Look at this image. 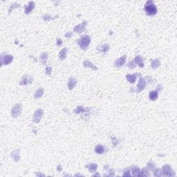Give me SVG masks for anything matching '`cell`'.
Here are the masks:
<instances>
[{
    "instance_id": "obj_18",
    "label": "cell",
    "mask_w": 177,
    "mask_h": 177,
    "mask_svg": "<svg viewBox=\"0 0 177 177\" xmlns=\"http://www.w3.org/2000/svg\"><path fill=\"white\" fill-rule=\"evenodd\" d=\"M44 93V89L42 88H39L37 90H36V91L35 92V98H39L40 97H42Z\"/></svg>"
},
{
    "instance_id": "obj_26",
    "label": "cell",
    "mask_w": 177,
    "mask_h": 177,
    "mask_svg": "<svg viewBox=\"0 0 177 177\" xmlns=\"http://www.w3.org/2000/svg\"><path fill=\"white\" fill-rule=\"evenodd\" d=\"M147 167L149 168L150 170H153V169L155 167V166L154 165V163H152V162H150V163H149L147 164Z\"/></svg>"
},
{
    "instance_id": "obj_19",
    "label": "cell",
    "mask_w": 177,
    "mask_h": 177,
    "mask_svg": "<svg viewBox=\"0 0 177 177\" xmlns=\"http://www.w3.org/2000/svg\"><path fill=\"white\" fill-rule=\"evenodd\" d=\"M83 64H84V66H85V67H90L91 68V69H95V70L98 69V68L96 67L95 65H93L91 62L88 61V60H86V61L84 62Z\"/></svg>"
},
{
    "instance_id": "obj_20",
    "label": "cell",
    "mask_w": 177,
    "mask_h": 177,
    "mask_svg": "<svg viewBox=\"0 0 177 177\" xmlns=\"http://www.w3.org/2000/svg\"><path fill=\"white\" fill-rule=\"evenodd\" d=\"M160 62L159 61V60H154L152 62V69H156L160 66Z\"/></svg>"
},
{
    "instance_id": "obj_24",
    "label": "cell",
    "mask_w": 177,
    "mask_h": 177,
    "mask_svg": "<svg viewBox=\"0 0 177 177\" xmlns=\"http://www.w3.org/2000/svg\"><path fill=\"white\" fill-rule=\"evenodd\" d=\"M47 58H48V55H47V54L46 53H42L41 55V56H40V60H41V61L42 62L43 64H45L46 63V62L47 60Z\"/></svg>"
},
{
    "instance_id": "obj_21",
    "label": "cell",
    "mask_w": 177,
    "mask_h": 177,
    "mask_svg": "<svg viewBox=\"0 0 177 177\" xmlns=\"http://www.w3.org/2000/svg\"><path fill=\"white\" fill-rule=\"evenodd\" d=\"M87 168L89 169V170L91 172H94V171H96V170H97V165L94 164V163H91V164H90V165L87 166Z\"/></svg>"
},
{
    "instance_id": "obj_17",
    "label": "cell",
    "mask_w": 177,
    "mask_h": 177,
    "mask_svg": "<svg viewBox=\"0 0 177 177\" xmlns=\"http://www.w3.org/2000/svg\"><path fill=\"white\" fill-rule=\"evenodd\" d=\"M68 51V49L67 48H64V49H62L61 51L60 52V59L61 60H63L65 59L66 57V55H67V53Z\"/></svg>"
},
{
    "instance_id": "obj_30",
    "label": "cell",
    "mask_w": 177,
    "mask_h": 177,
    "mask_svg": "<svg viewBox=\"0 0 177 177\" xmlns=\"http://www.w3.org/2000/svg\"><path fill=\"white\" fill-rule=\"evenodd\" d=\"M62 41L60 39H58V40H57V45H58V46H60V45H62Z\"/></svg>"
},
{
    "instance_id": "obj_22",
    "label": "cell",
    "mask_w": 177,
    "mask_h": 177,
    "mask_svg": "<svg viewBox=\"0 0 177 177\" xmlns=\"http://www.w3.org/2000/svg\"><path fill=\"white\" fill-rule=\"evenodd\" d=\"M131 171H132V173H133V175H134V176H138V174H139L140 170H139V168H138L137 166L134 165V166L131 167Z\"/></svg>"
},
{
    "instance_id": "obj_9",
    "label": "cell",
    "mask_w": 177,
    "mask_h": 177,
    "mask_svg": "<svg viewBox=\"0 0 177 177\" xmlns=\"http://www.w3.org/2000/svg\"><path fill=\"white\" fill-rule=\"evenodd\" d=\"M33 81V79L31 77L29 76H24L22 78V79L20 81V85H28V84H31Z\"/></svg>"
},
{
    "instance_id": "obj_27",
    "label": "cell",
    "mask_w": 177,
    "mask_h": 177,
    "mask_svg": "<svg viewBox=\"0 0 177 177\" xmlns=\"http://www.w3.org/2000/svg\"><path fill=\"white\" fill-rule=\"evenodd\" d=\"M128 66H129V67L130 68V69H133V68H134L135 67V63H134V60L131 62H130L129 63V64H128Z\"/></svg>"
},
{
    "instance_id": "obj_11",
    "label": "cell",
    "mask_w": 177,
    "mask_h": 177,
    "mask_svg": "<svg viewBox=\"0 0 177 177\" xmlns=\"http://www.w3.org/2000/svg\"><path fill=\"white\" fill-rule=\"evenodd\" d=\"M12 55H7L5 56V57L4 59H1V62H2V64H10L11 62H12Z\"/></svg>"
},
{
    "instance_id": "obj_8",
    "label": "cell",
    "mask_w": 177,
    "mask_h": 177,
    "mask_svg": "<svg viewBox=\"0 0 177 177\" xmlns=\"http://www.w3.org/2000/svg\"><path fill=\"white\" fill-rule=\"evenodd\" d=\"M86 24V22L85 21L82 24L76 26L74 28L73 31L75 32V33H82V31L85 30V27Z\"/></svg>"
},
{
    "instance_id": "obj_4",
    "label": "cell",
    "mask_w": 177,
    "mask_h": 177,
    "mask_svg": "<svg viewBox=\"0 0 177 177\" xmlns=\"http://www.w3.org/2000/svg\"><path fill=\"white\" fill-rule=\"evenodd\" d=\"M43 110L41 109H37L35 112V114H34V115H33V121L35 122H39L40 121V120H41V118H42V116L43 115Z\"/></svg>"
},
{
    "instance_id": "obj_28",
    "label": "cell",
    "mask_w": 177,
    "mask_h": 177,
    "mask_svg": "<svg viewBox=\"0 0 177 177\" xmlns=\"http://www.w3.org/2000/svg\"><path fill=\"white\" fill-rule=\"evenodd\" d=\"M51 16H50L49 15H44L43 16V19H44V20H46V21H48V20H50L51 17Z\"/></svg>"
},
{
    "instance_id": "obj_5",
    "label": "cell",
    "mask_w": 177,
    "mask_h": 177,
    "mask_svg": "<svg viewBox=\"0 0 177 177\" xmlns=\"http://www.w3.org/2000/svg\"><path fill=\"white\" fill-rule=\"evenodd\" d=\"M126 55H124L121 57L120 58H119L117 61L114 62V66L116 67H120L121 66L124 65L125 63L126 62Z\"/></svg>"
},
{
    "instance_id": "obj_2",
    "label": "cell",
    "mask_w": 177,
    "mask_h": 177,
    "mask_svg": "<svg viewBox=\"0 0 177 177\" xmlns=\"http://www.w3.org/2000/svg\"><path fill=\"white\" fill-rule=\"evenodd\" d=\"M90 42H91L90 37L88 36V35H84L78 41V43L79 46L82 49H86L89 46Z\"/></svg>"
},
{
    "instance_id": "obj_12",
    "label": "cell",
    "mask_w": 177,
    "mask_h": 177,
    "mask_svg": "<svg viewBox=\"0 0 177 177\" xmlns=\"http://www.w3.org/2000/svg\"><path fill=\"white\" fill-rule=\"evenodd\" d=\"M159 96V93L158 91L156 90V91H152L149 93V98L151 100H156Z\"/></svg>"
},
{
    "instance_id": "obj_25",
    "label": "cell",
    "mask_w": 177,
    "mask_h": 177,
    "mask_svg": "<svg viewBox=\"0 0 177 177\" xmlns=\"http://www.w3.org/2000/svg\"><path fill=\"white\" fill-rule=\"evenodd\" d=\"M19 6H20V5L18 3H13L12 5H11V7L9 8V14L11 13V12H12V11L15 8H19Z\"/></svg>"
},
{
    "instance_id": "obj_6",
    "label": "cell",
    "mask_w": 177,
    "mask_h": 177,
    "mask_svg": "<svg viewBox=\"0 0 177 177\" xmlns=\"http://www.w3.org/2000/svg\"><path fill=\"white\" fill-rule=\"evenodd\" d=\"M145 86H146V82L145 80L143 78H141L139 80L138 84L137 85V92H141V91H143L145 88Z\"/></svg>"
},
{
    "instance_id": "obj_23",
    "label": "cell",
    "mask_w": 177,
    "mask_h": 177,
    "mask_svg": "<svg viewBox=\"0 0 177 177\" xmlns=\"http://www.w3.org/2000/svg\"><path fill=\"white\" fill-rule=\"evenodd\" d=\"M109 49V45L107 44H104L102 46L100 47V50H98V51H103V52H107V51H108Z\"/></svg>"
},
{
    "instance_id": "obj_10",
    "label": "cell",
    "mask_w": 177,
    "mask_h": 177,
    "mask_svg": "<svg viewBox=\"0 0 177 177\" xmlns=\"http://www.w3.org/2000/svg\"><path fill=\"white\" fill-rule=\"evenodd\" d=\"M163 172L164 173L163 175L165 176H171V167L169 165H164V167H163Z\"/></svg>"
},
{
    "instance_id": "obj_13",
    "label": "cell",
    "mask_w": 177,
    "mask_h": 177,
    "mask_svg": "<svg viewBox=\"0 0 177 177\" xmlns=\"http://www.w3.org/2000/svg\"><path fill=\"white\" fill-rule=\"evenodd\" d=\"M95 152L98 154H102L105 152V147L101 145H98L95 148Z\"/></svg>"
},
{
    "instance_id": "obj_14",
    "label": "cell",
    "mask_w": 177,
    "mask_h": 177,
    "mask_svg": "<svg viewBox=\"0 0 177 177\" xmlns=\"http://www.w3.org/2000/svg\"><path fill=\"white\" fill-rule=\"evenodd\" d=\"M76 85V80L74 79L73 78H70L69 82H68V87L69 88V89H72L75 87V86Z\"/></svg>"
},
{
    "instance_id": "obj_3",
    "label": "cell",
    "mask_w": 177,
    "mask_h": 177,
    "mask_svg": "<svg viewBox=\"0 0 177 177\" xmlns=\"http://www.w3.org/2000/svg\"><path fill=\"white\" fill-rule=\"evenodd\" d=\"M22 110V106L21 104H15L11 110V115L13 118H16L19 116Z\"/></svg>"
},
{
    "instance_id": "obj_15",
    "label": "cell",
    "mask_w": 177,
    "mask_h": 177,
    "mask_svg": "<svg viewBox=\"0 0 177 177\" xmlns=\"http://www.w3.org/2000/svg\"><path fill=\"white\" fill-rule=\"evenodd\" d=\"M134 61L137 64H138V66H140L141 67H144V63H143V59H142V57H141V56H137V57H136V58L134 59Z\"/></svg>"
},
{
    "instance_id": "obj_7",
    "label": "cell",
    "mask_w": 177,
    "mask_h": 177,
    "mask_svg": "<svg viewBox=\"0 0 177 177\" xmlns=\"http://www.w3.org/2000/svg\"><path fill=\"white\" fill-rule=\"evenodd\" d=\"M35 2L30 1L28 5H26L25 6V13L26 14H29L33 11V9L35 8Z\"/></svg>"
},
{
    "instance_id": "obj_16",
    "label": "cell",
    "mask_w": 177,
    "mask_h": 177,
    "mask_svg": "<svg viewBox=\"0 0 177 177\" xmlns=\"http://www.w3.org/2000/svg\"><path fill=\"white\" fill-rule=\"evenodd\" d=\"M127 79L131 84H134L136 80V75H127Z\"/></svg>"
},
{
    "instance_id": "obj_1",
    "label": "cell",
    "mask_w": 177,
    "mask_h": 177,
    "mask_svg": "<svg viewBox=\"0 0 177 177\" xmlns=\"http://www.w3.org/2000/svg\"><path fill=\"white\" fill-rule=\"evenodd\" d=\"M145 11L148 15H155L157 13V8L152 1H147L145 4Z\"/></svg>"
},
{
    "instance_id": "obj_29",
    "label": "cell",
    "mask_w": 177,
    "mask_h": 177,
    "mask_svg": "<svg viewBox=\"0 0 177 177\" xmlns=\"http://www.w3.org/2000/svg\"><path fill=\"white\" fill-rule=\"evenodd\" d=\"M51 69L50 67H46V72L47 75H50L51 74Z\"/></svg>"
},
{
    "instance_id": "obj_31",
    "label": "cell",
    "mask_w": 177,
    "mask_h": 177,
    "mask_svg": "<svg viewBox=\"0 0 177 177\" xmlns=\"http://www.w3.org/2000/svg\"><path fill=\"white\" fill-rule=\"evenodd\" d=\"M71 35H72L71 33H67V34L65 35V36L67 37H70Z\"/></svg>"
}]
</instances>
